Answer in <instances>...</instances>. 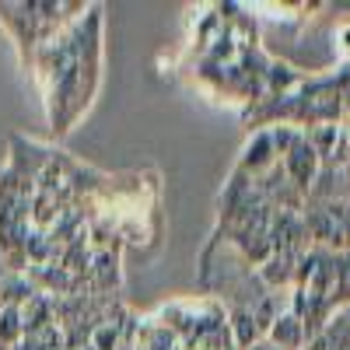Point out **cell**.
<instances>
[{"instance_id": "4fadbf2b", "label": "cell", "mask_w": 350, "mask_h": 350, "mask_svg": "<svg viewBox=\"0 0 350 350\" xmlns=\"http://www.w3.org/2000/svg\"><path fill=\"white\" fill-rule=\"evenodd\" d=\"M249 350H280V347H273V343H270V340H259V343H252V347H249Z\"/></svg>"}, {"instance_id": "5b68a950", "label": "cell", "mask_w": 350, "mask_h": 350, "mask_svg": "<svg viewBox=\"0 0 350 350\" xmlns=\"http://www.w3.org/2000/svg\"><path fill=\"white\" fill-rule=\"evenodd\" d=\"M259 280L267 291H295V277H298V256H287V252H273L267 262L256 267Z\"/></svg>"}, {"instance_id": "3957f363", "label": "cell", "mask_w": 350, "mask_h": 350, "mask_svg": "<svg viewBox=\"0 0 350 350\" xmlns=\"http://www.w3.org/2000/svg\"><path fill=\"white\" fill-rule=\"evenodd\" d=\"M280 165H284V172H287L291 186L301 189V193L308 196V189H312V183H315L319 168H323V158L315 154V148H312V144L305 140V133H301V140L280 158Z\"/></svg>"}, {"instance_id": "8992f818", "label": "cell", "mask_w": 350, "mask_h": 350, "mask_svg": "<svg viewBox=\"0 0 350 350\" xmlns=\"http://www.w3.org/2000/svg\"><path fill=\"white\" fill-rule=\"evenodd\" d=\"M267 340L273 343V347H280V350H305V343H308V336H305V326H301V319L295 315V312H284L277 323L270 326V333H267Z\"/></svg>"}, {"instance_id": "ba28073f", "label": "cell", "mask_w": 350, "mask_h": 350, "mask_svg": "<svg viewBox=\"0 0 350 350\" xmlns=\"http://www.w3.org/2000/svg\"><path fill=\"white\" fill-rule=\"evenodd\" d=\"M137 343L144 350H186V343L175 336L168 326H161L158 319H140V336Z\"/></svg>"}, {"instance_id": "6da1fadb", "label": "cell", "mask_w": 350, "mask_h": 350, "mask_svg": "<svg viewBox=\"0 0 350 350\" xmlns=\"http://www.w3.org/2000/svg\"><path fill=\"white\" fill-rule=\"evenodd\" d=\"M46 112L56 133H67L77 116L92 105L102 67V8H88L56 39L42 42L32 56Z\"/></svg>"}, {"instance_id": "8fae6325", "label": "cell", "mask_w": 350, "mask_h": 350, "mask_svg": "<svg viewBox=\"0 0 350 350\" xmlns=\"http://www.w3.org/2000/svg\"><path fill=\"white\" fill-rule=\"evenodd\" d=\"M120 343L123 340H120V333H116L112 326H98L95 336H92V347L95 350H120Z\"/></svg>"}, {"instance_id": "9c48e42d", "label": "cell", "mask_w": 350, "mask_h": 350, "mask_svg": "<svg viewBox=\"0 0 350 350\" xmlns=\"http://www.w3.org/2000/svg\"><path fill=\"white\" fill-rule=\"evenodd\" d=\"M25 340V323H21V308L4 305L0 308V343H11L18 347Z\"/></svg>"}, {"instance_id": "7c38bea8", "label": "cell", "mask_w": 350, "mask_h": 350, "mask_svg": "<svg viewBox=\"0 0 350 350\" xmlns=\"http://www.w3.org/2000/svg\"><path fill=\"white\" fill-rule=\"evenodd\" d=\"M333 39H336V49L343 53V60L350 64V14H343L333 28Z\"/></svg>"}, {"instance_id": "52a82bcc", "label": "cell", "mask_w": 350, "mask_h": 350, "mask_svg": "<svg viewBox=\"0 0 350 350\" xmlns=\"http://www.w3.org/2000/svg\"><path fill=\"white\" fill-rule=\"evenodd\" d=\"M228 329H231V340H235L239 350H249L252 343L267 340V333L259 329V323L252 319L249 308H228Z\"/></svg>"}, {"instance_id": "7a4b0ae2", "label": "cell", "mask_w": 350, "mask_h": 350, "mask_svg": "<svg viewBox=\"0 0 350 350\" xmlns=\"http://www.w3.org/2000/svg\"><path fill=\"white\" fill-rule=\"evenodd\" d=\"M308 231H305V217L295 211H277L273 224H270V249L273 252H287V256H301L308 249Z\"/></svg>"}, {"instance_id": "277c9868", "label": "cell", "mask_w": 350, "mask_h": 350, "mask_svg": "<svg viewBox=\"0 0 350 350\" xmlns=\"http://www.w3.org/2000/svg\"><path fill=\"white\" fill-rule=\"evenodd\" d=\"M277 161H280V158H277V151H273V137H270V130H256L252 140L242 148V158H239V168H235V172L249 175V179H259V175H262V172H270Z\"/></svg>"}, {"instance_id": "30bf717a", "label": "cell", "mask_w": 350, "mask_h": 350, "mask_svg": "<svg viewBox=\"0 0 350 350\" xmlns=\"http://www.w3.org/2000/svg\"><path fill=\"white\" fill-rule=\"evenodd\" d=\"M333 305H350V252H336V280H333Z\"/></svg>"}, {"instance_id": "5bb4252c", "label": "cell", "mask_w": 350, "mask_h": 350, "mask_svg": "<svg viewBox=\"0 0 350 350\" xmlns=\"http://www.w3.org/2000/svg\"><path fill=\"white\" fill-rule=\"evenodd\" d=\"M8 277V267H4V259H0V280H4Z\"/></svg>"}]
</instances>
